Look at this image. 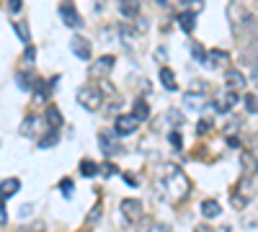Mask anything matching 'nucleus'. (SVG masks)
Instances as JSON below:
<instances>
[{
  "label": "nucleus",
  "mask_w": 258,
  "mask_h": 232,
  "mask_svg": "<svg viewBox=\"0 0 258 232\" xmlns=\"http://www.w3.org/2000/svg\"><path fill=\"white\" fill-rule=\"evenodd\" d=\"M188 188H191V183H188V178H186V173L181 171V168L178 165H165L163 181L158 186V194L168 201H183L188 196Z\"/></svg>",
  "instance_id": "1"
},
{
  "label": "nucleus",
  "mask_w": 258,
  "mask_h": 232,
  "mask_svg": "<svg viewBox=\"0 0 258 232\" xmlns=\"http://www.w3.org/2000/svg\"><path fill=\"white\" fill-rule=\"evenodd\" d=\"M75 98H78V103H80L85 111H98L101 103H103V91L96 88V86H83Z\"/></svg>",
  "instance_id": "2"
},
{
  "label": "nucleus",
  "mask_w": 258,
  "mask_h": 232,
  "mask_svg": "<svg viewBox=\"0 0 258 232\" xmlns=\"http://www.w3.org/2000/svg\"><path fill=\"white\" fill-rule=\"evenodd\" d=\"M227 21L232 24V29H240V26L250 24V8L243 0H230L227 3Z\"/></svg>",
  "instance_id": "3"
},
{
  "label": "nucleus",
  "mask_w": 258,
  "mask_h": 232,
  "mask_svg": "<svg viewBox=\"0 0 258 232\" xmlns=\"http://www.w3.org/2000/svg\"><path fill=\"white\" fill-rule=\"evenodd\" d=\"M142 201H137V199H124L121 201V217L129 222V224H135V222H140L142 219Z\"/></svg>",
  "instance_id": "4"
},
{
  "label": "nucleus",
  "mask_w": 258,
  "mask_h": 232,
  "mask_svg": "<svg viewBox=\"0 0 258 232\" xmlns=\"http://www.w3.org/2000/svg\"><path fill=\"white\" fill-rule=\"evenodd\" d=\"M137 119L132 116V114H121V116H116V121H114V134H119V137H129V134H135L137 132Z\"/></svg>",
  "instance_id": "5"
},
{
  "label": "nucleus",
  "mask_w": 258,
  "mask_h": 232,
  "mask_svg": "<svg viewBox=\"0 0 258 232\" xmlns=\"http://www.w3.org/2000/svg\"><path fill=\"white\" fill-rule=\"evenodd\" d=\"M202 65H204V67H209V70L225 67V65H230V54H227L225 49H212V52H207V57H204Z\"/></svg>",
  "instance_id": "6"
},
{
  "label": "nucleus",
  "mask_w": 258,
  "mask_h": 232,
  "mask_svg": "<svg viewBox=\"0 0 258 232\" xmlns=\"http://www.w3.org/2000/svg\"><path fill=\"white\" fill-rule=\"evenodd\" d=\"M70 52H73L78 59H85V62H88L91 54H93L91 41H88V39H83V36H73V41H70Z\"/></svg>",
  "instance_id": "7"
},
{
  "label": "nucleus",
  "mask_w": 258,
  "mask_h": 232,
  "mask_svg": "<svg viewBox=\"0 0 258 232\" xmlns=\"http://www.w3.org/2000/svg\"><path fill=\"white\" fill-rule=\"evenodd\" d=\"M114 65H116V57L114 54H103V57H98L93 65H91V75H109L111 70H114Z\"/></svg>",
  "instance_id": "8"
},
{
  "label": "nucleus",
  "mask_w": 258,
  "mask_h": 232,
  "mask_svg": "<svg viewBox=\"0 0 258 232\" xmlns=\"http://www.w3.org/2000/svg\"><path fill=\"white\" fill-rule=\"evenodd\" d=\"M59 16H62V21H64V26H70V29H80V26H83L80 13H78L70 3H62V6H59Z\"/></svg>",
  "instance_id": "9"
},
{
  "label": "nucleus",
  "mask_w": 258,
  "mask_h": 232,
  "mask_svg": "<svg viewBox=\"0 0 258 232\" xmlns=\"http://www.w3.org/2000/svg\"><path fill=\"white\" fill-rule=\"evenodd\" d=\"M225 83H227V88H230V91H243V88L248 86V80H245V75H243L240 70H227Z\"/></svg>",
  "instance_id": "10"
},
{
  "label": "nucleus",
  "mask_w": 258,
  "mask_h": 232,
  "mask_svg": "<svg viewBox=\"0 0 258 232\" xmlns=\"http://www.w3.org/2000/svg\"><path fill=\"white\" fill-rule=\"evenodd\" d=\"M176 24H178L186 34H191L194 26H197V11H183V13H178V16H176Z\"/></svg>",
  "instance_id": "11"
},
{
  "label": "nucleus",
  "mask_w": 258,
  "mask_h": 232,
  "mask_svg": "<svg viewBox=\"0 0 258 232\" xmlns=\"http://www.w3.org/2000/svg\"><path fill=\"white\" fill-rule=\"evenodd\" d=\"M21 191V181L18 178H6V181H0V196L3 199H11Z\"/></svg>",
  "instance_id": "12"
},
{
  "label": "nucleus",
  "mask_w": 258,
  "mask_h": 232,
  "mask_svg": "<svg viewBox=\"0 0 258 232\" xmlns=\"http://www.w3.org/2000/svg\"><path fill=\"white\" fill-rule=\"evenodd\" d=\"M240 165H243V173L245 176H250V173H255L258 171V158L253 155V152H240Z\"/></svg>",
  "instance_id": "13"
},
{
  "label": "nucleus",
  "mask_w": 258,
  "mask_h": 232,
  "mask_svg": "<svg viewBox=\"0 0 258 232\" xmlns=\"http://www.w3.org/2000/svg\"><path fill=\"white\" fill-rule=\"evenodd\" d=\"M160 83L165 91H178V83H176V72L170 67H160Z\"/></svg>",
  "instance_id": "14"
},
{
  "label": "nucleus",
  "mask_w": 258,
  "mask_h": 232,
  "mask_svg": "<svg viewBox=\"0 0 258 232\" xmlns=\"http://www.w3.org/2000/svg\"><path fill=\"white\" fill-rule=\"evenodd\" d=\"M57 142H59V129H57V126H52V129L39 139V150H52Z\"/></svg>",
  "instance_id": "15"
},
{
  "label": "nucleus",
  "mask_w": 258,
  "mask_h": 232,
  "mask_svg": "<svg viewBox=\"0 0 258 232\" xmlns=\"http://www.w3.org/2000/svg\"><path fill=\"white\" fill-rule=\"evenodd\" d=\"M220 204L214 201V199H207V201H202V217L204 219H214V217H220Z\"/></svg>",
  "instance_id": "16"
},
{
  "label": "nucleus",
  "mask_w": 258,
  "mask_h": 232,
  "mask_svg": "<svg viewBox=\"0 0 258 232\" xmlns=\"http://www.w3.org/2000/svg\"><path fill=\"white\" fill-rule=\"evenodd\" d=\"M98 142H101V152H103L106 158H111V155H116V152H119V144H116V142H111V134H101V137H98Z\"/></svg>",
  "instance_id": "17"
},
{
  "label": "nucleus",
  "mask_w": 258,
  "mask_h": 232,
  "mask_svg": "<svg viewBox=\"0 0 258 232\" xmlns=\"http://www.w3.org/2000/svg\"><path fill=\"white\" fill-rule=\"evenodd\" d=\"M119 11L124 18H135L140 13V3L137 0H119Z\"/></svg>",
  "instance_id": "18"
},
{
  "label": "nucleus",
  "mask_w": 258,
  "mask_h": 232,
  "mask_svg": "<svg viewBox=\"0 0 258 232\" xmlns=\"http://www.w3.org/2000/svg\"><path fill=\"white\" fill-rule=\"evenodd\" d=\"M132 116L137 119V121H147L150 119V106H147V101H135V109H132Z\"/></svg>",
  "instance_id": "19"
},
{
  "label": "nucleus",
  "mask_w": 258,
  "mask_h": 232,
  "mask_svg": "<svg viewBox=\"0 0 258 232\" xmlns=\"http://www.w3.org/2000/svg\"><path fill=\"white\" fill-rule=\"evenodd\" d=\"M36 126H39V119L36 116H29V119H24V126H21V134L24 137H36Z\"/></svg>",
  "instance_id": "20"
},
{
  "label": "nucleus",
  "mask_w": 258,
  "mask_h": 232,
  "mask_svg": "<svg viewBox=\"0 0 258 232\" xmlns=\"http://www.w3.org/2000/svg\"><path fill=\"white\" fill-rule=\"evenodd\" d=\"M183 103H186V109H202V103H204V96H202V91L199 93H186L183 96Z\"/></svg>",
  "instance_id": "21"
},
{
  "label": "nucleus",
  "mask_w": 258,
  "mask_h": 232,
  "mask_svg": "<svg viewBox=\"0 0 258 232\" xmlns=\"http://www.w3.org/2000/svg\"><path fill=\"white\" fill-rule=\"evenodd\" d=\"M47 121H49V126H57V129L64 124V119H62V114H59L57 106H47Z\"/></svg>",
  "instance_id": "22"
},
{
  "label": "nucleus",
  "mask_w": 258,
  "mask_h": 232,
  "mask_svg": "<svg viewBox=\"0 0 258 232\" xmlns=\"http://www.w3.org/2000/svg\"><path fill=\"white\" fill-rule=\"evenodd\" d=\"M80 173H83L85 178L98 176V163H93V160H80Z\"/></svg>",
  "instance_id": "23"
},
{
  "label": "nucleus",
  "mask_w": 258,
  "mask_h": 232,
  "mask_svg": "<svg viewBox=\"0 0 258 232\" xmlns=\"http://www.w3.org/2000/svg\"><path fill=\"white\" fill-rule=\"evenodd\" d=\"M13 31L18 34V39H21V41H24V44H29V41H31V34H29V26L24 24V21H16V24H13Z\"/></svg>",
  "instance_id": "24"
},
{
  "label": "nucleus",
  "mask_w": 258,
  "mask_h": 232,
  "mask_svg": "<svg viewBox=\"0 0 258 232\" xmlns=\"http://www.w3.org/2000/svg\"><path fill=\"white\" fill-rule=\"evenodd\" d=\"M31 91H34L36 101H44V98H47V93H49V86H47L44 80H34V86H31Z\"/></svg>",
  "instance_id": "25"
},
{
  "label": "nucleus",
  "mask_w": 258,
  "mask_h": 232,
  "mask_svg": "<svg viewBox=\"0 0 258 232\" xmlns=\"http://www.w3.org/2000/svg\"><path fill=\"white\" fill-rule=\"evenodd\" d=\"M59 191H62L64 199H73V194H75V181H73V178H62V181H59Z\"/></svg>",
  "instance_id": "26"
},
{
  "label": "nucleus",
  "mask_w": 258,
  "mask_h": 232,
  "mask_svg": "<svg viewBox=\"0 0 258 232\" xmlns=\"http://www.w3.org/2000/svg\"><path fill=\"white\" fill-rule=\"evenodd\" d=\"M243 103H245V111L248 114H258V98L253 93H245L243 96Z\"/></svg>",
  "instance_id": "27"
},
{
  "label": "nucleus",
  "mask_w": 258,
  "mask_h": 232,
  "mask_svg": "<svg viewBox=\"0 0 258 232\" xmlns=\"http://www.w3.org/2000/svg\"><path fill=\"white\" fill-rule=\"evenodd\" d=\"M34 59H36V49H34V44L29 41L26 49H24V67H31V65H34Z\"/></svg>",
  "instance_id": "28"
},
{
  "label": "nucleus",
  "mask_w": 258,
  "mask_h": 232,
  "mask_svg": "<svg viewBox=\"0 0 258 232\" xmlns=\"http://www.w3.org/2000/svg\"><path fill=\"white\" fill-rule=\"evenodd\" d=\"M16 80H18V88H21V91H31V80L26 78V72H18Z\"/></svg>",
  "instance_id": "29"
},
{
  "label": "nucleus",
  "mask_w": 258,
  "mask_h": 232,
  "mask_svg": "<svg viewBox=\"0 0 258 232\" xmlns=\"http://www.w3.org/2000/svg\"><path fill=\"white\" fill-rule=\"evenodd\" d=\"M191 54H194V59H199V62H204V57H207L202 44H191Z\"/></svg>",
  "instance_id": "30"
},
{
  "label": "nucleus",
  "mask_w": 258,
  "mask_h": 232,
  "mask_svg": "<svg viewBox=\"0 0 258 232\" xmlns=\"http://www.w3.org/2000/svg\"><path fill=\"white\" fill-rule=\"evenodd\" d=\"M207 132H212V119H202L197 124V134H207Z\"/></svg>",
  "instance_id": "31"
},
{
  "label": "nucleus",
  "mask_w": 258,
  "mask_h": 232,
  "mask_svg": "<svg viewBox=\"0 0 258 232\" xmlns=\"http://www.w3.org/2000/svg\"><path fill=\"white\" fill-rule=\"evenodd\" d=\"M98 173L109 178V176H114V173H116V168H114L111 163H103V165H98Z\"/></svg>",
  "instance_id": "32"
},
{
  "label": "nucleus",
  "mask_w": 258,
  "mask_h": 232,
  "mask_svg": "<svg viewBox=\"0 0 258 232\" xmlns=\"http://www.w3.org/2000/svg\"><path fill=\"white\" fill-rule=\"evenodd\" d=\"M168 139H170V144H173L176 150H181V147H183V137H181L178 132H170V134H168Z\"/></svg>",
  "instance_id": "33"
},
{
  "label": "nucleus",
  "mask_w": 258,
  "mask_h": 232,
  "mask_svg": "<svg viewBox=\"0 0 258 232\" xmlns=\"http://www.w3.org/2000/svg\"><path fill=\"white\" fill-rule=\"evenodd\" d=\"M8 11L16 16V13H21L24 11V0H8Z\"/></svg>",
  "instance_id": "34"
},
{
  "label": "nucleus",
  "mask_w": 258,
  "mask_h": 232,
  "mask_svg": "<svg viewBox=\"0 0 258 232\" xmlns=\"http://www.w3.org/2000/svg\"><path fill=\"white\" fill-rule=\"evenodd\" d=\"M238 101H240V96H238V91H230V93H227V98H225V103H227V106H230V109H232V106H235V103H238Z\"/></svg>",
  "instance_id": "35"
},
{
  "label": "nucleus",
  "mask_w": 258,
  "mask_h": 232,
  "mask_svg": "<svg viewBox=\"0 0 258 232\" xmlns=\"http://www.w3.org/2000/svg\"><path fill=\"white\" fill-rule=\"evenodd\" d=\"M98 217H101V206H93V212L88 214V224L91 222H98Z\"/></svg>",
  "instance_id": "36"
},
{
  "label": "nucleus",
  "mask_w": 258,
  "mask_h": 232,
  "mask_svg": "<svg viewBox=\"0 0 258 232\" xmlns=\"http://www.w3.org/2000/svg\"><path fill=\"white\" fill-rule=\"evenodd\" d=\"M0 222H6V199L0 196Z\"/></svg>",
  "instance_id": "37"
},
{
  "label": "nucleus",
  "mask_w": 258,
  "mask_h": 232,
  "mask_svg": "<svg viewBox=\"0 0 258 232\" xmlns=\"http://www.w3.org/2000/svg\"><path fill=\"white\" fill-rule=\"evenodd\" d=\"M227 144L232 147V150H238V147H240V139H235V137H227Z\"/></svg>",
  "instance_id": "38"
},
{
  "label": "nucleus",
  "mask_w": 258,
  "mask_h": 232,
  "mask_svg": "<svg viewBox=\"0 0 258 232\" xmlns=\"http://www.w3.org/2000/svg\"><path fill=\"white\" fill-rule=\"evenodd\" d=\"M124 181H126L129 186H137V178H135V176H124Z\"/></svg>",
  "instance_id": "39"
},
{
  "label": "nucleus",
  "mask_w": 258,
  "mask_h": 232,
  "mask_svg": "<svg viewBox=\"0 0 258 232\" xmlns=\"http://www.w3.org/2000/svg\"><path fill=\"white\" fill-rule=\"evenodd\" d=\"M29 209H31L29 204H24V206H21V217H29Z\"/></svg>",
  "instance_id": "40"
},
{
  "label": "nucleus",
  "mask_w": 258,
  "mask_h": 232,
  "mask_svg": "<svg viewBox=\"0 0 258 232\" xmlns=\"http://www.w3.org/2000/svg\"><path fill=\"white\" fill-rule=\"evenodd\" d=\"M158 3H160V6H168V0H158Z\"/></svg>",
  "instance_id": "41"
},
{
  "label": "nucleus",
  "mask_w": 258,
  "mask_h": 232,
  "mask_svg": "<svg viewBox=\"0 0 258 232\" xmlns=\"http://www.w3.org/2000/svg\"><path fill=\"white\" fill-rule=\"evenodd\" d=\"M253 155H255V158H258V144H255V152H253Z\"/></svg>",
  "instance_id": "42"
}]
</instances>
